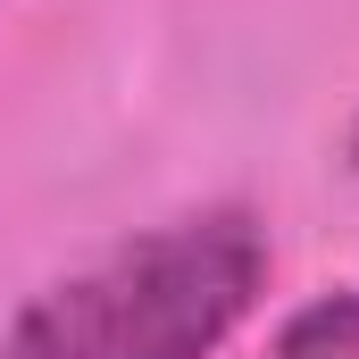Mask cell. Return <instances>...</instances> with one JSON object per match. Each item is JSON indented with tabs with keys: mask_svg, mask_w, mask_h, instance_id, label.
Wrapping results in <instances>:
<instances>
[{
	"mask_svg": "<svg viewBox=\"0 0 359 359\" xmlns=\"http://www.w3.org/2000/svg\"><path fill=\"white\" fill-rule=\"evenodd\" d=\"M351 159H359V126H351Z\"/></svg>",
	"mask_w": 359,
	"mask_h": 359,
	"instance_id": "cell-3",
	"label": "cell"
},
{
	"mask_svg": "<svg viewBox=\"0 0 359 359\" xmlns=\"http://www.w3.org/2000/svg\"><path fill=\"white\" fill-rule=\"evenodd\" d=\"M276 359H359V276L343 284V292L309 301V309L284 326Z\"/></svg>",
	"mask_w": 359,
	"mask_h": 359,
	"instance_id": "cell-2",
	"label": "cell"
},
{
	"mask_svg": "<svg viewBox=\"0 0 359 359\" xmlns=\"http://www.w3.org/2000/svg\"><path fill=\"white\" fill-rule=\"evenodd\" d=\"M268 268L251 209H192L50 284L0 334V359H217L259 309Z\"/></svg>",
	"mask_w": 359,
	"mask_h": 359,
	"instance_id": "cell-1",
	"label": "cell"
}]
</instances>
